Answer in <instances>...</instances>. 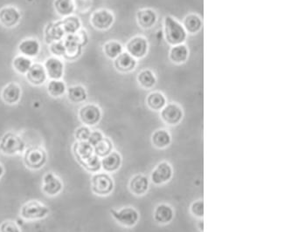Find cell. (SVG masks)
<instances>
[{
    "mask_svg": "<svg viewBox=\"0 0 291 232\" xmlns=\"http://www.w3.org/2000/svg\"><path fill=\"white\" fill-rule=\"evenodd\" d=\"M150 182L147 176L138 174L133 176L129 182V190L136 196L144 195L149 189Z\"/></svg>",
    "mask_w": 291,
    "mask_h": 232,
    "instance_id": "cb8c5ba5",
    "label": "cell"
},
{
    "mask_svg": "<svg viewBox=\"0 0 291 232\" xmlns=\"http://www.w3.org/2000/svg\"><path fill=\"white\" fill-rule=\"evenodd\" d=\"M70 36L73 39L74 41H76L83 48L84 47H86L88 43H89V40H90L87 31L82 29V28L77 33L72 34Z\"/></svg>",
    "mask_w": 291,
    "mask_h": 232,
    "instance_id": "f35d334b",
    "label": "cell"
},
{
    "mask_svg": "<svg viewBox=\"0 0 291 232\" xmlns=\"http://www.w3.org/2000/svg\"><path fill=\"white\" fill-rule=\"evenodd\" d=\"M183 27L185 28V32L191 36H195L199 34L203 29L204 22L202 17L197 13H189L183 18Z\"/></svg>",
    "mask_w": 291,
    "mask_h": 232,
    "instance_id": "9a60e30c",
    "label": "cell"
},
{
    "mask_svg": "<svg viewBox=\"0 0 291 232\" xmlns=\"http://www.w3.org/2000/svg\"><path fill=\"white\" fill-rule=\"evenodd\" d=\"M0 232H21L20 227L13 221H5L0 224Z\"/></svg>",
    "mask_w": 291,
    "mask_h": 232,
    "instance_id": "7bdbcfd3",
    "label": "cell"
},
{
    "mask_svg": "<svg viewBox=\"0 0 291 232\" xmlns=\"http://www.w3.org/2000/svg\"><path fill=\"white\" fill-rule=\"evenodd\" d=\"M18 48L21 55L31 59L40 53V44L36 39H26L20 42Z\"/></svg>",
    "mask_w": 291,
    "mask_h": 232,
    "instance_id": "484cf974",
    "label": "cell"
},
{
    "mask_svg": "<svg viewBox=\"0 0 291 232\" xmlns=\"http://www.w3.org/2000/svg\"><path fill=\"white\" fill-rule=\"evenodd\" d=\"M66 37L63 31L60 21L52 22L46 26L45 29V40L47 44H51L54 41H59Z\"/></svg>",
    "mask_w": 291,
    "mask_h": 232,
    "instance_id": "d4e9b609",
    "label": "cell"
},
{
    "mask_svg": "<svg viewBox=\"0 0 291 232\" xmlns=\"http://www.w3.org/2000/svg\"><path fill=\"white\" fill-rule=\"evenodd\" d=\"M66 93L68 99L73 103L84 102L88 98L86 88L81 85L70 86L66 89Z\"/></svg>",
    "mask_w": 291,
    "mask_h": 232,
    "instance_id": "d6a6232c",
    "label": "cell"
},
{
    "mask_svg": "<svg viewBox=\"0 0 291 232\" xmlns=\"http://www.w3.org/2000/svg\"><path fill=\"white\" fill-rule=\"evenodd\" d=\"M60 22L66 36L75 34L82 28L81 20L78 17L73 16V15L65 17L63 20H60Z\"/></svg>",
    "mask_w": 291,
    "mask_h": 232,
    "instance_id": "1f68e13d",
    "label": "cell"
},
{
    "mask_svg": "<svg viewBox=\"0 0 291 232\" xmlns=\"http://www.w3.org/2000/svg\"><path fill=\"white\" fill-rule=\"evenodd\" d=\"M101 163H102V168L106 172H116L122 165V156L119 153L112 151L108 156L103 157V159L101 160Z\"/></svg>",
    "mask_w": 291,
    "mask_h": 232,
    "instance_id": "f1b7e54d",
    "label": "cell"
},
{
    "mask_svg": "<svg viewBox=\"0 0 291 232\" xmlns=\"http://www.w3.org/2000/svg\"><path fill=\"white\" fill-rule=\"evenodd\" d=\"M32 65H33V61L30 58L24 56V55H18L13 60V66H14V70L20 74H26L28 72V70L30 69Z\"/></svg>",
    "mask_w": 291,
    "mask_h": 232,
    "instance_id": "e575fe53",
    "label": "cell"
},
{
    "mask_svg": "<svg viewBox=\"0 0 291 232\" xmlns=\"http://www.w3.org/2000/svg\"><path fill=\"white\" fill-rule=\"evenodd\" d=\"M26 143L14 133L8 132L0 140V151L7 156H14L23 152Z\"/></svg>",
    "mask_w": 291,
    "mask_h": 232,
    "instance_id": "3957f363",
    "label": "cell"
},
{
    "mask_svg": "<svg viewBox=\"0 0 291 232\" xmlns=\"http://www.w3.org/2000/svg\"><path fill=\"white\" fill-rule=\"evenodd\" d=\"M115 14L112 11L105 8L95 11L90 16V24L96 30H109L115 24Z\"/></svg>",
    "mask_w": 291,
    "mask_h": 232,
    "instance_id": "5b68a950",
    "label": "cell"
},
{
    "mask_svg": "<svg viewBox=\"0 0 291 232\" xmlns=\"http://www.w3.org/2000/svg\"><path fill=\"white\" fill-rule=\"evenodd\" d=\"M50 52L57 55V56H63L64 52H65V43L64 40H59V41H54L49 44Z\"/></svg>",
    "mask_w": 291,
    "mask_h": 232,
    "instance_id": "b9f144b4",
    "label": "cell"
},
{
    "mask_svg": "<svg viewBox=\"0 0 291 232\" xmlns=\"http://www.w3.org/2000/svg\"><path fill=\"white\" fill-rule=\"evenodd\" d=\"M190 48L186 44L172 46L169 49L168 59L175 66H181L186 63L190 58Z\"/></svg>",
    "mask_w": 291,
    "mask_h": 232,
    "instance_id": "5bb4252c",
    "label": "cell"
},
{
    "mask_svg": "<svg viewBox=\"0 0 291 232\" xmlns=\"http://www.w3.org/2000/svg\"><path fill=\"white\" fill-rule=\"evenodd\" d=\"M159 20V13L152 7H142L136 11V24L142 30H152L157 26Z\"/></svg>",
    "mask_w": 291,
    "mask_h": 232,
    "instance_id": "ba28073f",
    "label": "cell"
},
{
    "mask_svg": "<svg viewBox=\"0 0 291 232\" xmlns=\"http://www.w3.org/2000/svg\"><path fill=\"white\" fill-rule=\"evenodd\" d=\"M113 66L118 73H130L138 66V60L124 51L113 60Z\"/></svg>",
    "mask_w": 291,
    "mask_h": 232,
    "instance_id": "7c38bea8",
    "label": "cell"
},
{
    "mask_svg": "<svg viewBox=\"0 0 291 232\" xmlns=\"http://www.w3.org/2000/svg\"><path fill=\"white\" fill-rule=\"evenodd\" d=\"M91 189L97 196H108L114 189V181L107 173H95L91 178Z\"/></svg>",
    "mask_w": 291,
    "mask_h": 232,
    "instance_id": "8992f818",
    "label": "cell"
},
{
    "mask_svg": "<svg viewBox=\"0 0 291 232\" xmlns=\"http://www.w3.org/2000/svg\"><path fill=\"white\" fill-rule=\"evenodd\" d=\"M46 75L51 80H61L64 75V63L58 57H50L44 63Z\"/></svg>",
    "mask_w": 291,
    "mask_h": 232,
    "instance_id": "ac0fdd59",
    "label": "cell"
},
{
    "mask_svg": "<svg viewBox=\"0 0 291 232\" xmlns=\"http://www.w3.org/2000/svg\"><path fill=\"white\" fill-rule=\"evenodd\" d=\"M103 53L109 60H114L116 57L119 56L121 53L124 52V47L119 40H108L103 47Z\"/></svg>",
    "mask_w": 291,
    "mask_h": 232,
    "instance_id": "4dcf8cb0",
    "label": "cell"
},
{
    "mask_svg": "<svg viewBox=\"0 0 291 232\" xmlns=\"http://www.w3.org/2000/svg\"><path fill=\"white\" fill-rule=\"evenodd\" d=\"M50 212L48 207L36 201L28 202L20 209V216L26 220H38L46 217Z\"/></svg>",
    "mask_w": 291,
    "mask_h": 232,
    "instance_id": "8fae6325",
    "label": "cell"
},
{
    "mask_svg": "<svg viewBox=\"0 0 291 232\" xmlns=\"http://www.w3.org/2000/svg\"><path fill=\"white\" fill-rule=\"evenodd\" d=\"M91 130L90 129V127L88 126H82L78 128L77 130H76V133H75V136H76V139L79 142H85V141H88L89 138H90V135H91Z\"/></svg>",
    "mask_w": 291,
    "mask_h": 232,
    "instance_id": "ab89813d",
    "label": "cell"
},
{
    "mask_svg": "<svg viewBox=\"0 0 291 232\" xmlns=\"http://www.w3.org/2000/svg\"><path fill=\"white\" fill-rule=\"evenodd\" d=\"M21 20V14L16 7L7 6L0 10V24L3 27L12 28L19 24Z\"/></svg>",
    "mask_w": 291,
    "mask_h": 232,
    "instance_id": "2e32d148",
    "label": "cell"
},
{
    "mask_svg": "<svg viewBox=\"0 0 291 232\" xmlns=\"http://www.w3.org/2000/svg\"><path fill=\"white\" fill-rule=\"evenodd\" d=\"M22 95V90L16 82H10L4 87L1 93V98L4 102L8 105H14L20 101Z\"/></svg>",
    "mask_w": 291,
    "mask_h": 232,
    "instance_id": "44dd1931",
    "label": "cell"
},
{
    "mask_svg": "<svg viewBox=\"0 0 291 232\" xmlns=\"http://www.w3.org/2000/svg\"><path fill=\"white\" fill-rule=\"evenodd\" d=\"M190 211L195 217L202 218L204 216V202L202 200H197L192 203Z\"/></svg>",
    "mask_w": 291,
    "mask_h": 232,
    "instance_id": "60d3db41",
    "label": "cell"
},
{
    "mask_svg": "<svg viewBox=\"0 0 291 232\" xmlns=\"http://www.w3.org/2000/svg\"><path fill=\"white\" fill-rule=\"evenodd\" d=\"M136 82L142 89L152 90L158 83V75L154 70L146 67L139 71L136 74Z\"/></svg>",
    "mask_w": 291,
    "mask_h": 232,
    "instance_id": "e0dca14e",
    "label": "cell"
},
{
    "mask_svg": "<svg viewBox=\"0 0 291 232\" xmlns=\"http://www.w3.org/2000/svg\"><path fill=\"white\" fill-rule=\"evenodd\" d=\"M153 146L159 149H166L172 143V136L168 130L159 129L154 131L152 136Z\"/></svg>",
    "mask_w": 291,
    "mask_h": 232,
    "instance_id": "f546056e",
    "label": "cell"
},
{
    "mask_svg": "<svg viewBox=\"0 0 291 232\" xmlns=\"http://www.w3.org/2000/svg\"><path fill=\"white\" fill-rule=\"evenodd\" d=\"M109 212L116 222L125 227L136 225L140 217L138 211L132 207H124L120 209H110Z\"/></svg>",
    "mask_w": 291,
    "mask_h": 232,
    "instance_id": "30bf717a",
    "label": "cell"
},
{
    "mask_svg": "<svg viewBox=\"0 0 291 232\" xmlns=\"http://www.w3.org/2000/svg\"><path fill=\"white\" fill-rule=\"evenodd\" d=\"M80 164L83 166V168L89 172H99L100 169H102L101 159H100V157L96 156L95 154L93 156H90V158H88L85 161L82 162Z\"/></svg>",
    "mask_w": 291,
    "mask_h": 232,
    "instance_id": "74e56055",
    "label": "cell"
},
{
    "mask_svg": "<svg viewBox=\"0 0 291 232\" xmlns=\"http://www.w3.org/2000/svg\"><path fill=\"white\" fill-rule=\"evenodd\" d=\"M103 134L101 132V131H98V130H95V131H92L91 132V135H90V138L88 140V142L92 145L93 147L96 146V144L98 143L103 139Z\"/></svg>",
    "mask_w": 291,
    "mask_h": 232,
    "instance_id": "ee69618b",
    "label": "cell"
},
{
    "mask_svg": "<svg viewBox=\"0 0 291 232\" xmlns=\"http://www.w3.org/2000/svg\"><path fill=\"white\" fill-rule=\"evenodd\" d=\"M4 173H5V169H4L3 165L0 163V179L3 176Z\"/></svg>",
    "mask_w": 291,
    "mask_h": 232,
    "instance_id": "f6af8a7d",
    "label": "cell"
},
{
    "mask_svg": "<svg viewBox=\"0 0 291 232\" xmlns=\"http://www.w3.org/2000/svg\"><path fill=\"white\" fill-rule=\"evenodd\" d=\"M203 222H202V221H200V222H199V227H200V231H203V229H204V228H203Z\"/></svg>",
    "mask_w": 291,
    "mask_h": 232,
    "instance_id": "bcb514c9",
    "label": "cell"
},
{
    "mask_svg": "<svg viewBox=\"0 0 291 232\" xmlns=\"http://www.w3.org/2000/svg\"><path fill=\"white\" fill-rule=\"evenodd\" d=\"M124 51L136 60H142L149 54V40L142 34H136L127 41Z\"/></svg>",
    "mask_w": 291,
    "mask_h": 232,
    "instance_id": "7a4b0ae2",
    "label": "cell"
},
{
    "mask_svg": "<svg viewBox=\"0 0 291 232\" xmlns=\"http://www.w3.org/2000/svg\"><path fill=\"white\" fill-rule=\"evenodd\" d=\"M153 217L156 222L159 224L165 225L172 222L174 218V210L172 206L167 203H160L156 207L153 214Z\"/></svg>",
    "mask_w": 291,
    "mask_h": 232,
    "instance_id": "603a6c76",
    "label": "cell"
},
{
    "mask_svg": "<svg viewBox=\"0 0 291 232\" xmlns=\"http://www.w3.org/2000/svg\"><path fill=\"white\" fill-rule=\"evenodd\" d=\"M53 7L57 14L64 18L71 16L76 10V4L74 0H54Z\"/></svg>",
    "mask_w": 291,
    "mask_h": 232,
    "instance_id": "836d02e7",
    "label": "cell"
},
{
    "mask_svg": "<svg viewBox=\"0 0 291 232\" xmlns=\"http://www.w3.org/2000/svg\"><path fill=\"white\" fill-rule=\"evenodd\" d=\"M63 40L65 43V52L63 57L67 60H77L83 53V47L74 41L70 35H66Z\"/></svg>",
    "mask_w": 291,
    "mask_h": 232,
    "instance_id": "83f0119b",
    "label": "cell"
},
{
    "mask_svg": "<svg viewBox=\"0 0 291 232\" xmlns=\"http://www.w3.org/2000/svg\"><path fill=\"white\" fill-rule=\"evenodd\" d=\"M27 80L33 86H41L47 79L46 69L42 64L33 63L30 69L26 73Z\"/></svg>",
    "mask_w": 291,
    "mask_h": 232,
    "instance_id": "7402d4cb",
    "label": "cell"
},
{
    "mask_svg": "<svg viewBox=\"0 0 291 232\" xmlns=\"http://www.w3.org/2000/svg\"><path fill=\"white\" fill-rule=\"evenodd\" d=\"M73 152L77 162L81 163L94 155V147L88 141H77V143H74Z\"/></svg>",
    "mask_w": 291,
    "mask_h": 232,
    "instance_id": "4316f807",
    "label": "cell"
},
{
    "mask_svg": "<svg viewBox=\"0 0 291 232\" xmlns=\"http://www.w3.org/2000/svg\"><path fill=\"white\" fill-rule=\"evenodd\" d=\"M173 169L170 163L162 162L159 163L152 173V182L156 185H163L172 180Z\"/></svg>",
    "mask_w": 291,
    "mask_h": 232,
    "instance_id": "4fadbf2b",
    "label": "cell"
},
{
    "mask_svg": "<svg viewBox=\"0 0 291 232\" xmlns=\"http://www.w3.org/2000/svg\"><path fill=\"white\" fill-rule=\"evenodd\" d=\"M163 36L170 47L185 44L188 38L181 21L172 14H166L163 19Z\"/></svg>",
    "mask_w": 291,
    "mask_h": 232,
    "instance_id": "6da1fadb",
    "label": "cell"
},
{
    "mask_svg": "<svg viewBox=\"0 0 291 232\" xmlns=\"http://www.w3.org/2000/svg\"><path fill=\"white\" fill-rule=\"evenodd\" d=\"M62 189V182L53 173L49 172L45 175L42 186V190L45 194L50 196H57L61 192Z\"/></svg>",
    "mask_w": 291,
    "mask_h": 232,
    "instance_id": "d6986e66",
    "label": "cell"
},
{
    "mask_svg": "<svg viewBox=\"0 0 291 232\" xmlns=\"http://www.w3.org/2000/svg\"><path fill=\"white\" fill-rule=\"evenodd\" d=\"M47 92L54 98L61 97L66 93V84L61 80H51L47 84Z\"/></svg>",
    "mask_w": 291,
    "mask_h": 232,
    "instance_id": "d590c367",
    "label": "cell"
},
{
    "mask_svg": "<svg viewBox=\"0 0 291 232\" xmlns=\"http://www.w3.org/2000/svg\"><path fill=\"white\" fill-rule=\"evenodd\" d=\"M78 115L81 122L85 126L93 127L96 126L101 122L103 112L98 105L89 103L80 108Z\"/></svg>",
    "mask_w": 291,
    "mask_h": 232,
    "instance_id": "9c48e42d",
    "label": "cell"
},
{
    "mask_svg": "<svg viewBox=\"0 0 291 232\" xmlns=\"http://www.w3.org/2000/svg\"><path fill=\"white\" fill-rule=\"evenodd\" d=\"M24 163L28 169L38 170L45 166L47 160L46 150L39 147L27 149L24 154Z\"/></svg>",
    "mask_w": 291,
    "mask_h": 232,
    "instance_id": "52a82bcc",
    "label": "cell"
},
{
    "mask_svg": "<svg viewBox=\"0 0 291 232\" xmlns=\"http://www.w3.org/2000/svg\"><path fill=\"white\" fill-rule=\"evenodd\" d=\"M113 147L114 145L111 140L108 137H103V139L94 147V154L100 158H103L112 152Z\"/></svg>",
    "mask_w": 291,
    "mask_h": 232,
    "instance_id": "8d00e7d4",
    "label": "cell"
},
{
    "mask_svg": "<svg viewBox=\"0 0 291 232\" xmlns=\"http://www.w3.org/2000/svg\"><path fill=\"white\" fill-rule=\"evenodd\" d=\"M160 119L167 126H177L184 119V109L179 103L172 101L166 104L165 107L159 112Z\"/></svg>",
    "mask_w": 291,
    "mask_h": 232,
    "instance_id": "277c9868",
    "label": "cell"
},
{
    "mask_svg": "<svg viewBox=\"0 0 291 232\" xmlns=\"http://www.w3.org/2000/svg\"><path fill=\"white\" fill-rule=\"evenodd\" d=\"M146 106L153 112H160L168 103L166 94L159 91H151L146 98Z\"/></svg>",
    "mask_w": 291,
    "mask_h": 232,
    "instance_id": "ffe728a7",
    "label": "cell"
}]
</instances>
